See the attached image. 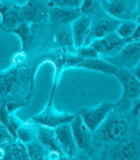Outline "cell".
<instances>
[{
    "label": "cell",
    "mask_w": 140,
    "mask_h": 160,
    "mask_svg": "<svg viewBox=\"0 0 140 160\" xmlns=\"http://www.w3.org/2000/svg\"><path fill=\"white\" fill-rule=\"evenodd\" d=\"M140 41V24H138L137 29L135 30V32L133 34V36L131 37L129 41Z\"/></svg>",
    "instance_id": "26"
},
{
    "label": "cell",
    "mask_w": 140,
    "mask_h": 160,
    "mask_svg": "<svg viewBox=\"0 0 140 160\" xmlns=\"http://www.w3.org/2000/svg\"><path fill=\"white\" fill-rule=\"evenodd\" d=\"M74 116L75 114L60 112L54 107L48 106L42 112L34 116L31 119L41 126L55 128L62 124L71 123Z\"/></svg>",
    "instance_id": "7"
},
{
    "label": "cell",
    "mask_w": 140,
    "mask_h": 160,
    "mask_svg": "<svg viewBox=\"0 0 140 160\" xmlns=\"http://www.w3.org/2000/svg\"><path fill=\"white\" fill-rule=\"evenodd\" d=\"M45 3L40 0H27L21 6V19L28 23H39L49 17V10Z\"/></svg>",
    "instance_id": "10"
},
{
    "label": "cell",
    "mask_w": 140,
    "mask_h": 160,
    "mask_svg": "<svg viewBox=\"0 0 140 160\" xmlns=\"http://www.w3.org/2000/svg\"><path fill=\"white\" fill-rule=\"evenodd\" d=\"M104 58L118 69L131 70L140 61V41L128 42L115 55Z\"/></svg>",
    "instance_id": "4"
},
{
    "label": "cell",
    "mask_w": 140,
    "mask_h": 160,
    "mask_svg": "<svg viewBox=\"0 0 140 160\" xmlns=\"http://www.w3.org/2000/svg\"><path fill=\"white\" fill-rule=\"evenodd\" d=\"M38 139L49 151V157H65L59 144L55 128L45 127L38 124Z\"/></svg>",
    "instance_id": "16"
},
{
    "label": "cell",
    "mask_w": 140,
    "mask_h": 160,
    "mask_svg": "<svg viewBox=\"0 0 140 160\" xmlns=\"http://www.w3.org/2000/svg\"><path fill=\"white\" fill-rule=\"evenodd\" d=\"M36 124L37 123L33 120L32 121L21 123L17 130L16 140L27 144L38 139V127L36 126Z\"/></svg>",
    "instance_id": "17"
},
{
    "label": "cell",
    "mask_w": 140,
    "mask_h": 160,
    "mask_svg": "<svg viewBox=\"0 0 140 160\" xmlns=\"http://www.w3.org/2000/svg\"><path fill=\"white\" fill-rule=\"evenodd\" d=\"M114 107L115 103L103 101L96 107L83 108L79 111V113L87 127L94 133L114 110Z\"/></svg>",
    "instance_id": "3"
},
{
    "label": "cell",
    "mask_w": 140,
    "mask_h": 160,
    "mask_svg": "<svg viewBox=\"0 0 140 160\" xmlns=\"http://www.w3.org/2000/svg\"><path fill=\"white\" fill-rule=\"evenodd\" d=\"M40 1H43V2H44L47 3V2H49V0H40Z\"/></svg>",
    "instance_id": "28"
},
{
    "label": "cell",
    "mask_w": 140,
    "mask_h": 160,
    "mask_svg": "<svg viewBox=\"0 0 140 160\" xmlns=\"http://www.w3.org/2000/svg\"><path fill=\"white\" fill-rule=\"evenodd\" d=\"M26 145L29 158L31 159H44L49 155L48 152L49 151L41 143L38 139Z\"/></svg>",
    "instance_id": "20"
},
{
    "label": "cell",
    "mask_w": 140,
    "mask_h": 160,
    "mask_svg": "<svg viewBox=\"0 0 140 160\" xmlns=\"http://www.w3.org/2000/svg\"><path fill=\"white\" fill-rule=\"evenodd\" d=\"M90 15L83 14L71 24V31L75 48L85 46L92 25Z\"/></svg>",
    "instance_id": "14"
},
{
    "label": "cell",
    "mask_w": 140,
    "mask_h": 160,
    "mask_svg": "<svg viewBox=\"0 0 140 160\" xmlns=\"http://www.w3.org/2000/svg\"><path fill=\"white\" fill-rule=\"evenodd\" d=\"M55 129L59 144L65 157L69 159L75 158L79 149L73 135L71 124H62Z\"/></svg>",
    "instance_id": "11"
},
{
    "label": "cell",
    "mask_w": 140,
    "mask_h": 160,
    "mask_svg": "<svg viewBox=\"0 0 140 160\" xmlns=\"http://www.w3.org/2000/svg\"><path fill=\"white\" fill-rule=\"evenodd\" d=\"M79 57V56H78ZM71 64L77 68H86L90 70L100 72L107 74L114 75L116 76L118 72V68L111 64L105 58H82L79 57V58L73 59Z\"/></svg>",
    "instance_id": "12"
},
{
    "label": "cell",
    "mask_w": 140,
    "mask_h": 160,
    "mask_svg": "<svg viewBox=\"0 0 140 160\" xmlns=\"http://www.w3.org/2000/svg\"><path fill=\"white\" fill-rule=\"evenodd\" d=\"M139 101H140V99H139Z\"/></svg>",
    "instance_id": "29"
},
{
    "label": "cell",
    "mask_w": 140,
    "mask_h": 160,
    "mask_svg": "<svg viewBox=\"0 0 140 160\" xmlns=\"http://www.w3.org/2000/svg\"><path fill=\"white\" fill-rule=\"evenodd\" d=\"M139 1V0H138ZM138 0H100L103 10L110 17L123 21L131 19L138 9Z\"/></svg>",
    "instance_id": "6"
},
{
    "label": "cell",
    "mask_w": 140,
    "mask_h": 160,
    "mask_svg": "<svg viewBox=\"0 0 140 160\" xmlns=\"http://www.w3.org/2000/svg\"><path fill=\"white\" fill-rule=\"evenodd\" d=\"M131 71L140 81V61L131 69Z\"/></svg>",
    "instance_id": "27"
},
{
    "label": "cell",
    "mask_w": 140,
    "mask_h": 160,
    "mask_svg": "<svg viewBox=\"0 0 140 160\" xmlns=\"http://www.w3.org/2000/svg\"><path fill=\"white\" fill-rule=\"evenodd\" d=\"M139 148L138 144L133 140L126 141L115 151L114 159H133L138 158Z\"/></svg>",
    "instance_id": "19"
},
{
    "label": "cell",
    "mask_w": 140,
    "mask_h": 160,
    "mask_svg": "<svg viewBox=\"0 0 140 160\" xmlns=\"http://www.w3.org/2000/svg\"><path fill=\"white\" fill-rule=\"evenodd\" d=\"M83 0H49L47 3L49 8L62 7V8H79Z\"/></svg>",
    "instance_id": "23"
},
{
    "label": "cell",
    "mask_w": 140,
    "mask_h": 160,
    "mask_svg": "<svg viewBox=\"0 0 140 160\" xmlns=\"http://www.w3.org/2000/svg\"><path fill=\"white\" fill-rule=\"evenodd\" d=\"M11 33L15 34L19 38L23 52H25L31 47L33 43V34L31 32L30 23L26 22L20 23Z\"/></svg>",
    "instance_id": "18"
},
{
    "label": "cell",
    "mask_w": 140,
    "mask_h": 160,
    "mask_svg": "<svg viewBox=\"0 0 140 160\" xmlns=\"http://www.w3.org/2000/svg\"><path fill=\"white\" fill-rule=\"evenodd\" d=\"M83 15L80 8L53 7L49 10V18L54 26L71 25L72 22Z\"/></svg>",
    "instance_id": "15"
},
{
    "label": "cell",
    "mask_w": 140,
    "mask_h": 160,
    "mask_svg": "<svg viewBox=\"0 0 140 160\" xmlns=\"http://www.w3.org/2000/svg\"><path fill=\"white\" fill-rule=\"evenodd\" d=\"M70 124L79 150L88 155H92L95 148L93 133L84 122L79 113L75 114L74 118Z\"/></svg>",
    "instance_id": "5"
},
{
    "label": "cell",
    "mask_w": 140,
    "mask_h": 160,
    "mask_svg": "<svg viewBox=\"0 0 140 160\" xmlns=\"http://www.w3.org/2000/svg\"><path fill=\"white\" fill-rule=\"evenodd\" d=\"M79 57L82 58H93L100 57V54L92 45H86L76 49Z\"/></svg>",
    "instance_id": "24"
},
{
    "label": "cell",
    "mask_w": 140,
    "mask_h": 160,
    "mask_svg": "<svg viewBox=\"0 0 140 160\" xmlns=\"http://www.w3.org/2000/svg\"><path fill=\"white\" fill-rule=\"evenodd\" d=\"M138 24L137 22H135L131 19L123 20L118 26L116 32L122 39L127 40L128 42H130L129 40L135 32V30L137 29Z\"/></svg>",
    "instance_id": "22"
},
{
    "label": "cell",
    "mask_w": 140,
    "mask_h": 160,
    "mask_svg": "<svg viewBox=\"0 0 140 160\" xmlns=\"http://www.w3.org/2000/svg\"><path fill=\"white\" fill-rule=\"evenodd\" d=\"M97 6V0H83L80 10L83 14L90 15L95 10Z\"/></svg>",
    "instance_id": "25"
},
{
    "label": "cell",
    "mask_w": 140,
    "mask_h": 160,
    "mask_svg": "<svg viewBox=\"0 0 140 160\" xmlns=\"http://www.w3.org/2000/svg\"><path fill=\"white\" fill-rule=\"evenodd\" d=\"M127 43V40L122 39L115 32L100 39L94 40L90 45L95 48L100 56L106 58L118 53Z\"/></svg>",
    "instance_id": "9"
},
{
    "label": "cell",
    "mask_w": 140,
    "mask_h": 160,
    "mask_svg": "<svg viewBox=\"0 0 140 160\" xmlns=\"http://www.w3.org/2000/svg\"><path fill=\"white\" fill-rule=\"evenodd\" d=\"M121 22V20L110 17L108 18L99 19L96 22L92 23L86 45H89L94 40L100 39L111 33L116 32Z\"/></svg>",
    "instance_id": "13"
},
{
    "label": "cell",
    "mask_w": 140,
    "mask_h": 160,
    "mask_svg": "<svg viewBox=\"0 0 140 160\" xmlns=\"http://www.w3.org/2000/svg\"><path fill=\"white\" fill-rule=\"evenodd\" d=\"M115 77L122 85V94L115 103L114 111L124 113L131 109L133 102L140 99V81L128 69H119Z\"/></svg>",
    "instance_id": "2"
},
{
    "label": "cell",
    "mask_w": 140,
    "mask_h": 160,
    "mask_svg": "<svg viewBox=\"0 0 140 160\" xmlns=\"http://www.w3.org/2000/svg\"><path fill=\"white\" fill-rule=\"evenodd\" d=\"M68 25L61 26L62 28L57 31L55 33V39L57 42L66 48H75L74 41H73V37L71 31V28H66V27Z\"/></svg>",
    "instance_id": "21"
},
{
    "label": "cell",
    "mask_w": 140,
    "mask_h": 160,
    "mask_svg": "<svg viewBox=\"0 0 140 160\" xmlns=\"http://www.w3.org/2000/svg\"><path fill=\"white\" fill-rule=\"evenodd\" d=\"M112 112L93 133L94 147L102 144L118 143L123 140L128 133L129 123L127 118L122 113L115 111L113 114Z\"/></svg>",
    "instance_id": "1"
},
{
    "label": "cell",
    "mask_w": 140,
    "mask_h": 160,
    "mask_svg": "<svg viewBox=\"0 0 140 160\" xmlns=\"http://www.w3.org/2000/svg\"><path fill=\"white\" fill-rule=\"evenodd\" d=\"M1 29L6 32H12L20 23L21 6L12 0H2L0 3Z\"/></svg>",
    "instance_id": "8"
}]
</instances>
